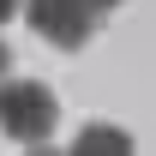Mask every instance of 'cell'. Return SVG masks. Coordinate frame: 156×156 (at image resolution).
<instances>
[{
    "instance_id": "cell-1",
    "label": "cell",
    "mask_w": 156,
    "mask_h": 156,
    "mask_svg": "<svg viewBox=\"0 0 156 156\" xmlns=\"http://www.w3.org/2000/svg\"><path fill=\"white\" fill-rule=\"evenodd\" d=\"M60 120V102L36 78H0V132L12 144H42Z\"/></svg>"
},
{
    "instance_id": "cell-2",
    "label": "cell",
    "mask_w": 156,
    "mask_h": 156,
    "mask_svg": "<svg viewBox=\"0 0 156 156\" xmlns=\"http://www.w3.org/2000/svg\"><path fill=\"white\" fill-rule=\"evenodd\" d=\"M24 18H30V30H36L42 42H54V48H84V42L96 36V12L84 6V0H24Z\"/></svg>"
},
{
    "instance_id": "cell-3",
    "label": "cell",
    "mask_w": 156,
    "mask_h": 156,
    "mask_svg": "<svg viewBox=\"0 0 156 156\" xmlns=\"http://www.w3.org/2000/svg\"><path fill=\"white\" fill-rule=\"evenodd\" d=\"M60 156H132V138L120 132V126H84L78 144L60 150Z\"/></svg>"
},
{
    "instance_id": "cell-4",
    "label": "cell",
    "mask_w": 156,
    "mask_h": 156,
    "mask_svg": "<svg viewBox=\"0 0 156 156\" xmlns=\"http://www.w3.org/2000/svg\"><path fill=\"white\" fill-rule=\"evenodd\" d=\"M84 6H90V12H96V18H102V12H114L120 0H84Z\"/></svg>"
},
{
    "instance_id": "cell-5",
    "label": "cell",
    "mask_w": 156,
    "mask_h": 156,
    "mask_svg": "<svg viewBox=\"0 0 156 156\" xmlns=\"http://www.w3.org/2000/svg\"><path fill=\"white\" fill-rule=\"evenodd\" d=\"M18 6H24V0H0V24L12 18V12H18Z\"/></svg>"
},
{
    "instance_id": "cell-6",
    "label": "cell",
    "mask_w": 156,
    "mask_h": 156,
    "mask_svg": "<svg viewBox=\"0 0 156 156\" xmlns=\"http://www.w3.org/2000/svg\"><path fill=\"white\" fill-rule=\"evenodd\" d=\"M6 66H12V48H6V42H0V78H6Z\"/></svg>"
},
{
    "instance_id": "cell-7",
    "label": "cell",
    "mask_w": 156,
    "mask_h": 156,
    "mask_svg": "<svg viewBox=\"0 0 156 156\" xmlns=\"http://www.w3.org/2000/svg\"><path fill=\"white\" fill-rule=\"evenodd\" d=\"M24 156H60V150H48V144H30V150H24Z\"/></svg>"
}]
</instances>
